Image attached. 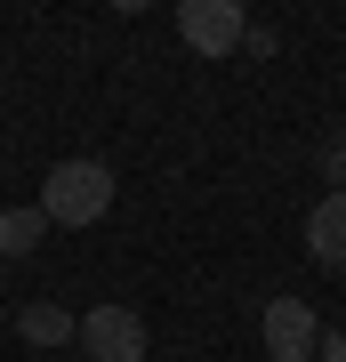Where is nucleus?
Here are the masks:
<instances>
[{"instance_id":"obj_8","label":"nucleus","mask_w":346,"mask_h":362,"mask_svg":"<svg viewBox=\"0 0 346 362\" xmlns=\"http://www.w3.org/2000/svg\"><path fill=\"white\" fill-rule=\"evenodd\" d=\"M322 177H330V194H346V129L322 137Z\"/></svg>"},{"instance_id":"obj_5","label":"nucleus","mask_w":346,"mask_h":362,"mask_svg":"<svg viewBox=\"0 0 346 362\" xmlns=\"http://www.w3.org/2000/svg\"><path fill=\"white\" fill-rule=\"evenodd\" d=\"M306 250L322 266H346V194H322L314 218H306Z\"/></svg>"},{"instance_id":"obj_3","label":"nucleus","mask_w":346,"mask_h":362,"mask_svg":"<svg viewBox=\"0 0 346 362\" xmlns=\"http://www.w3.org/2000/svg\"><path fill=\"white\" fill-rule=\"evenodd\" d=\"M258 338H266L274 362H314L322 354V314L306 306V298H274V306L258 314Z\"/></svg>"},{"instance_id":"obj_4","label":"nucleus","mask_w":346,"mask_h":362,"mask_svg":"<svg viewBox=\"0 0 346 362\" xmlns=\"http://www.w3.org/2000/svg\"><path fill=\"white\" fill-rule=\"evenodd\" d=\"M81 346H89V362H145V322L129 306H89L81 314Z\"/></svg>"},{"instance_id":"obj_7","label":"nucleus","mask_w":346,"mask_h":362,"mask_svg":"<svg viewBox=\"0 0 346 362\" xmlns=\"http://www.w3.org/2000/svg\"><path fill=\"white\" fill-rule=\"evenodd\" d=\"M40 233H49L40 202H33V209H0V258H33V250H40Z\"/></svg>"},{"instance_id":"obj_1","label":"nucleus","mask_w":346,"mask_h":362,"mask_svg":"<svg viewBox=\"0 0 346 362\" xmlns=\"http://www.w3.org/2000/svg\"><path fill=\"white\" fill-rule=\"evenodd\" d=\"M113 209V169L105 161H57L40 177V218L49 226H97Z\"/></svg>"},{"instance_id":"obj_2","label":"nucleus","mask_w":346,"mask_h":362,"mask_svg":"<svg viewBox=\"0 0 346 362\" xmlns=\"http://www.w3.org/2000/svg\"><path fill=\"white\" fill-rule=\"evenodd\" d=\"M178 40L193 57H233L250 40V16H242V0H185L178 8Z\"/></svg>"},{"instance_id":"obj_6","label":"nucleus","mask_w":346,"mask_h":362,"mask_svg":"<svg viewBox=\"0 0 346 362\" xmlns=\"http://www.w3.org/2000/svg\"><path fill=\"white\" fill-rule=\"evenodd\" d=\"M16 338H25V346H64V338H81V314H64L57 298H33V306L16 314Z\"/></svg>"},{"instance_id":"obj_9","label":"nucleus","mask_w":346,"mask_h":362,"mask_svg":"<svg viewBox=\"0 0 346 362\" xmlns=\"http://www.w3.org/2000/svg\"><path fill=\"white\" fill-rule=\"evenodd\" d=\"M314 362H346V330H338V338H322V354H314Z\"/></svg>"}]
</instances>
